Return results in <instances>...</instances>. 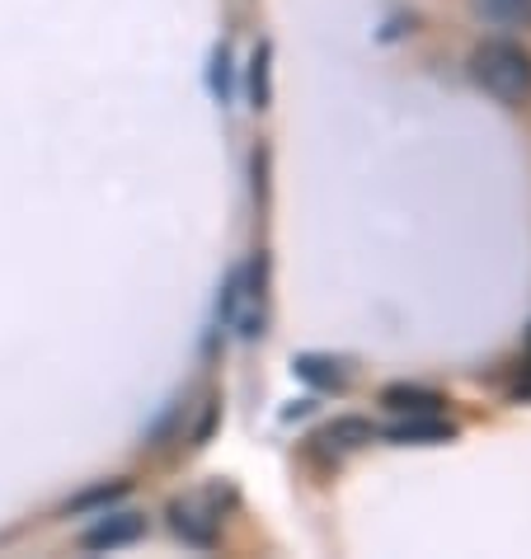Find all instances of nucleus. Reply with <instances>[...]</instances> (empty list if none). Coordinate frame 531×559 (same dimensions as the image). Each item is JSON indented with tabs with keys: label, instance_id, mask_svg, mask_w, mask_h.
<instances>
[{
	"label": "nucleus",
	"instance_id": "3",
	"mask_svg": "<svg viewBox=\"0 0 531 559\" xmlns=\"http://www.w3.org/2000/svg\"><path fill=\"white\" fill-rule=\"evenodd\" d=\"M169 526H175V536H184L189 546H202V550L216 540V512L202 508V499H175L169 503Z\"/></svg>",
	"mask_w": 531,
	"mask_h": 559
},
{
	"label": "nucleus",
	"instance_id": "2",
	"mask_svg": "<svg viewBox=\"0 0 531 559\" xmlns=\"http://www.w3.org/2000/svg\"><path fill=\"white\" fill-rule=\"evenodd\" d=\"M146 536V518L142 512H114V518H104L99 526H90L81 536L85 550H118V546H132V540Z\"/></svg>",
	"mask_w": 531,
	"mask_h": 559
},
{
	"label": "nucleus",
	"instance_id": "5",
	"mask_svg": "<svg viewBox=\"0 0 531 559\" xmlns=\"http://www.w3.org/2000/svg\"><path fill=\"white\" fill-rule=\"evenodd\" d=\"M367 442H377V428H371L367 418H334L330 428L316 432V447L320 452H330V456H349V452H357V447H367Z\"/></svg>",
	"mask_w": 531,
	"mask_h": 559
},
{
	"label": "nucleus",
	"instance_id": "11",
	"mask_svg": "<svg viewBox=\"0 0 531 559\" xmlns=\"http://www.w3.org/2000/svg\"><path fill=\"white\" fill-rule=\"evenodd\" d=\"M122 493H128V485H104V489H90V493H81V499H75V508H90V503H114V499H122Z\"/></svg>",
	"mask_w": 531,
	"mask_h": 559
},
{
	"label": "nucleus",
	"instance_id": "8",
	"mask_svg": "<svg viewBox=\"0 0 531 559\" xmlns=\"http://www.w3.org/2000/svg\"><path fill=\"white\" fill-rule=\"evenodd\" d=\"M489 28H531V0H471Z\"/></svg>",
	"mask_w": 531,
	"mask_h": 559
},
{
	"label": "nucleus",
	"instance_id": "7",
	"mask_svg": "<svg viewBox=\"0 0 531 559\" xmlns=\"http://www.w3.org/2000/svg\"><path fill=\"white\" fill-rule=\"evenodd\" d=\"M381 405L396 409V414H437L447 400L437 391H428V385H404L400 381V385H386V391H381Z\"/></svg>",
	"mask_w": 531,
	"mask_h": 559
},
{
	"label": "nucleus",
	"instance_id": "9",
	"mask_svg": "<svg viewBox=\"0 0 531 559\" xmlns=\"http://www.w3.org/2000/svg\"><path fill=\"white\" fill-rule=\"evenodd\" d=\"M269 43H259L255 57H249V99H255V108H269Z\"/></svg>",
	"mask_w": 531,
	"mask_h": 559
},
{
	"label": "nucleus",
	"instance_id": "6",
	"mask_svg": "<svg viewBox=\"0 0 531 559\" xmlns=\"http://www.w3.org/2000/svg\"><path fill=\"white\" fill-rule=\"evenodd\" d=\"M296 377L302 381H310L316 391H343L349 385V367L343 362H334V357H320V353H302L296 357Z\"/></svg>",
	"mask_w": 531,
	"mask_h": 559
},
{
	"label": "nucleus",
	"instance_id": "12",
	"mask_svg": "<svg viewBox=\"0 0 531 559\" xmlns=\"http://www.w3.org/2000/svg\"><path fill=\"white\" fill-rule=\"evenodd\" d=\"M512 400H531V348H527V362H522V377L512 385Z\"/></svg>",
	"mask_w": 531,
	"mask_h": 559
},
{
	"label": "nucleus",
	"instance_id": "10",
	"mask_svg": "<svg viewBox=\"0 0 531 559\" xmlns=\"http://www.w3.org/2000/svg\"><path fill=\"white\" fill-rule=\"evenodd\" d=\"M212 95L216 99H231V52L226 48H216V57H212Z\"/></svg>",
	"mask_w": 531,
	"mask_h": 559
},
{
	"label": "nucleus",
	"instance_id": "4",
	"mask_svg": "<svg viewBox=\"0 0 531 559\" xmlns=\"http://www.w3.org/2000/svg\"><path fill=\"white\" fill-rule=\"evenodd\" d=\"M386 438L400 447H437V442L457 438V424H447V418H437V414H404Z\"/></svg>",
	"mask_w": 531,
	"mask_h": 559
},
{
	"label": "nucleus",
	"instance_id": "1",
	"mask_svg": "<svg viewBox=\"0 0 531 559\" xmlns=\"http://www.w3.org/2000/svg\"><path fill=\"white\" fill-rule=\"evenodd\" d=\"M471 81L489 99L522 108L531 99V52L508 38H484L471 52Z\"/></svg>",
	"mask_w": 531,
	"mask_h": 559
}]
</instances>
